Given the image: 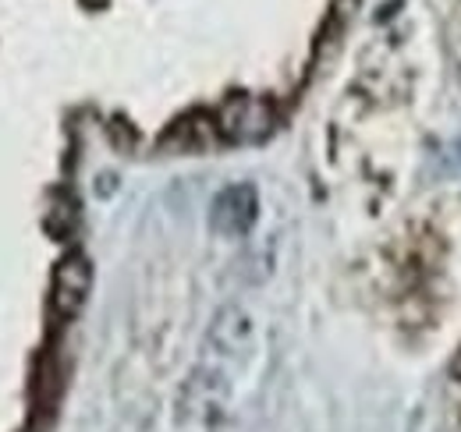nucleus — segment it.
Instances as JSON below:
<instances>
[{"mask_svg":"<svg viewBox=\"0 0 461 432\" xmlns=\"http://www.w3.org/2000/svg\"><path fill=\"white\" fill-rule=\"evenodd\" d=\"M93 291V263L82 252H68L54 266V280H50V312L60 323H71Z\"/></svg>","mask_w":461,"mask_h":432,"instance_id":"nucleus-1","label":"nucleus"},{"mask_svg":"<svg viewBox=\"0 0 461 432\" xmlns=\"http://www.w3.org/2000/svg\"><path fill=\"white\" fill-rule=\"evenodd\" d=\"M256 216H259V195H256L252 184L241 181V184H228L213 199V206H210V227L221 238H241V234L252 230Z\"/></svg>","mask_w":461,"mask_h":432,"instance_id":"nucleus-2","label":"nucleus"}]
</instances>
